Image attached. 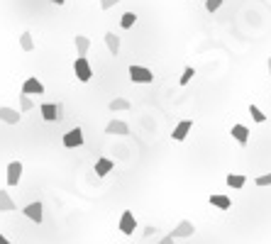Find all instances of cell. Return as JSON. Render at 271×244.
<instances>
[{"mask_svg":"<svg viewBox=\"0 0 271 244\" xmlns=\"http://www.w3.org/2000/svg\"><path fill=\"white\" fill-rule=\"evenodd\" d=\"M40 112L47 122H61L64 120V103H42Z\"/></svg>","mask_w":271,"mask_h":244,"instance_id":"6da1fadb","label":"cell"},{"mask_svg":"<svg viewBox=\"0 0 271 244\" xmlns=\"http://www.w3.org/2000/svg\"><path fill=\"white\" fill-rule=\"evenodd\" d=\"M73 73H76V78L81 83H88L93 78V68H91V64H88L86 56H76V61H73Z\"/></svg>","mask_w":271,"mask_h":244,"instance_id":"7a4b0ae2","label":"cell"},{"mask_svg":"<svg viewBox=\"0 0 271 244\" xmlns=\"http://www.w3.org/2000/svg\"><path fill=\"white\" fill-rule=\"evenodd\" d=\"M61 142H64V147H66V149H79V147H83V142H86L83 130H81V127H73V130H68Z\"/></svg>","mask_w":271,"mask_h":244,"instance_id":"3957f363","label":"cell"},{"mask_svg":"<svg viewBox=\"0 0 271 244\" xmlns=\"http://www.w3.org/2000/svg\"><path fill=\"white\" fill-rule=\"evenodd\" d=\"M127 73H130L132 83H151L154 81V73H151V68H147V66H137V64H132Z\"/></svg>","mask_w":271,"mask_h":244,"instance_id":"277c9868","label":"cell"},{"mask_svg":"<svg viewBox=\"0 0 271 244\" xmlns=\"http://www.w3.org/2000/svg\"><path fill=\"white\" fill-rule=\"evenodd\" d=\"M22 215L27 217V220H32V222H37L40 225L42 220H44V205L37 200V203H29L22 208Z\"/></svg>","mask_w":271,"mask_h":244,"instance_id":"5b68a950","label":"cell"},{"mask_svg":"<svg viewBox=\"0 0 271 244\" xmlns=\"http://www.w3.org/2000/svg\"><path fill=\"white\" fill-rule=\"evenodd\" d=\"M135 230H137V217H135V213H130V210H125L120 215V232L122 234H135Z\"/></svg>","mask_w":271,"mask_h":244,"instance_id":"8992f818","label":"cell"},{"mask_svg":"<svg viewBox=\"0 0 271 244\" xmlns=\"http://www.w3.org/2000/svg\"><path fill=\"white\" fill-rule=\"evenodd\" d=\"M105 135L127 137V135H130V125H127L125 120H115V117H112V120H110L108 125H105Z\"/></svg>","mask_w":271,"mask_h":244,"instance_id":"52a82bcc","label":"cell"},{"mask_svg":"<svg viewBox=\"0 0 271 244\" xmlns=\"http://www.w3.org/2000/svg\"><path fill=\"white\" fill-rule=\"evenodd\" d=\"M193 232H196V225L190 220H181L171 234H174V239H186V237H193Z\"/></svg>","mask_w":271,"mask_h":244,"instance_id":"ba28073f","label":"cell"},{"mask_svg":"<svg viewBox=\"0 0 271 244\" xmlns=\"http://www.w3.org/2000/svg\"><path fill=\"white\" fill-rule=\"evenodd\" d=\"M22 93L25 95H44V83H42L40 78H34V76H29V78H25V83H22Z\"/></svg>","mask_w":271,"mask_h":244,"instance_id":"9c48e42d","label":"cell"},{"mask_svg":"<svg viewBox=\"0 0 271 244\" xmlns=\"http://www.w3.org/2000/svg\"><path fill=\"white\" fill-rule=\"evenodd\" d=\"M0 120L5 122V125H17V122L22 120V112L15 108H8V105H3L0 108Z\"/></svg>","mask_w":271,"mask_h":244,"instance_id":"30bf717a","label":"cell"},{"mask_svg":"<svg viewBox=\"0 0 271 244\" xmlns=\"http://www.w3.org/2000/svg\"><path fill=\"white\" fill-rule=\"evenodd\" d=\"M22 178V161H10L8 164V186H17Z\"/></svg>","mask_w":271,"mask_h":244,"instance_id":"8fae6325","label":"cell"},{"mask_svg":"<svg viewBox=\"0 0 271 244\" xmlns=\"http://www.w3.org/2000/svg\"><path fill=\"white\" fill-rule=\"evenodd\" d=\"M190 130H193V122L190 120H181L176 125V127H174V142H183V139H186V137H188V132Z\"/></svg>","mask_w":271,"mask_h":244,"instance_id":"7c38bea8","label":"cell"},{"mask_svg":"<svg viewBox=\"0 0 271 244\" xmlns=\"http://www.w3.org/2000/svg\"><path fill=\"white\" fill-rule=\"evenodd\" d=\"M230 135H232V139H235V142H237L240 147H244V144L249 142V130H247L244 125H232Z\"/></svg>","mask_w":271,"mask_h":244,"instance_id":"4fadbf2b","label":"cell"},{"mask_svg":"<svg viewBox=\"0 0 271 244\" xmlns=\"http://www.w3.org/2000/svg\"><path fill=\"white\" fill-rule=\"evenodd\" d=\"M208 200H210V205H213V208H217V210H230V208H232V200L227 198V195H222V193H213Z\"/></svg>","mask_w":271,"mask_h":244,"instance_id":"5bb4252c","label":"cell"},{"mask_svg":"<svg viewBox=\"0 0 271 244\" xmlns=\"http://www.w3.org/2000/svg\"><path fill=\"white\" fill-rule=\"evenodd\" d=\"M112 169H115V164L110 161V159H105V156H100L98 161H95V176H108V174H112Z\"/></svg>","mask_w":271,"mask_h":244,"instance_id":"9a60e30c","label":"cell"},{"mask_svg":"<svg viewBox=\"0 0 271 244\" xmlns=\"http://www.w3.org/2000/svg\"><path fill=\"white\" fill-rule=\"evenodd\" d=\"M103 39H105V47H108L110 54L112 56L120 54V37H118L115 32H105V37H103Z\"/></svg>","mask_w":271,"mask_h":244,"instance_id":"2e32d148","label":"cell"},{"mask_svg":"<svg viewBox=\"0 0 271 244\" xmlns=\"http://www.w3.org/2000/svg\"><path fill=\"white\" fill-rule=\"evenodd\" d=\"M73 44H76V54H79V56H88L91 39H88L86 34H76V37H73Z\"/></svg>","mask_w":271,"mask_h":244,"instance_id":"e0dca14e","label":"cell"},{"mask_svg":"<svg viewBox=\"0 0 271 244\" xmlns=\"http://www.w3.org/2000/svg\"><path fill=\"white\" fill-rule=\"evenodd\" d=\"M15 208V200L10 198V193H5V190H0V213H13Z\"/></svg>","mask_w":271,"mask_h":244,"instance_id":"ac0fdd59","label":"cell"},{"mask_svg":"<svg viewBox=\"0 0 271 244\" xmlns=\"http://www.w3.org/2000/svg\"><path fill=\"white\" fill-rule=\"evenodd\" d=\"M108 108H110V112H122V110H130L132 105H130L127 98H112L108 103Z\"/></svg>","mask_w":271,"mask_h":244,"instance_id":"d6986e66","label":"cell"},{"mask_svg":"<svg viewBox=\"0 0 271 244\" xmlns=\"http://www.w3.org/2000/svg\"><path fill=\"white\" fill-rule=\"evenodd\" d=\"M225 181H227V186H230V188L240 190V188H244V183H247V176H242V174H230V176L225 178Z\"/></svg>","mask_w":271,"mask_h":244,"instance_id":"ffe728a7","label":"cell"},{"mask_svg":"<svg viewBox=\"0 0 271 244\" xmlns=\"http://www.w3.org/2000/svg\"><path fill=\"white\" fill-rule=\"evenodd\" d=\"M20 47H22V52H34V39H32L29 32H22V34H20Z\"/></svg>","mask_w":271,"mask_h":244,"instance_id":"44dd1931","label":"cell"},{"mask_svg":"<svg viewBox=\"0 0 271 244\" xmlns=\"http://www.w3.org/2000/svg\"><path fill=\"white\" fill-rule=\"evenodd\" d=\"M135 22H137V15H135V13H125V15L120 17V27H122V29H130L132 25H135Z\"/></svg>","mask_w":271,"mask_h":244,"instance_id":"7402d4cb","label":"cell"},{"mask_svg":"<svg viewBox=\"0 0 271 244\" xmlns=\"http://www.w3.org/2000/svg\"><path fill=\"white\" fill-rule=\"evenodd\" d=\"M249 115H252V120L259 122V125H261V122H266V115L261 112V108H259V105H249Z\"/></svg>","mask_w":271,"mask_h":244,"instance_id":"603a6c76","label":"cell"},{"mask_svg":"<svg viewBox=\"0 0 271 244\" xmlns=\"http://www.w3.org/2000/svg\"><path fill=\"white\" fill-rule=\"evenodd\" d=\"M193 76H196V68H193V66H186V68H183V73H181V78H178V83H181V86H188Z\"/></svg>","mask_w":271,"mask_h":244,"instance_id":"cb8c5ba5","label":"cell"},{"mask_svg":"<svg viewBox=\"0 0 271 244\" xmlns=\"http://www.w3.org/2000/svg\"><path fill=\"white\" fill-rule=\"evenodd\" d=\"M34 108V103H32V98L25 93H20V112H27V110Z\"/></svg>","mask_w":271,"mask_h":244,"instance_id":"d4e9b609","label":"cell"},{"mask_svg":"<svg viewBox=\"0 0 271 244\" xmlns=\"http://www.w3.org/2000/svg\"><path fill=\"white\" fill-rule=\"evenodd\" d=\"M220 8H222V0H205V10L208 13H215Z\"/></svg>","mask_w":271,"mask_h":244,"instance_id":"484cf974","label":"cell"},{"mask_svg":"<svg viewBox=\"0 0 271 244\" xmlns=\"http://www.w3.org/2000/svg\"><path fill=\"white\" fill-rule=\"evenodd\" d=\"M254 183H257L259 188H266V186H271V174H264V176H257V178H254Z\"/></svg>","mask_w":271,"mask_h":244,"instance_id":"4316f807","label":"cell"},{"mask_svg":"<svg viewBox=\"0 0 271 244\" xmlns=\"http://www.w3.org/2000/svg\"><path fill=\"white\" fill-rule=\"evenodd\" d=\"M100 3V10H110V8H115L118 3H122V0H98Z\"/></svg>","mask_w":271,"mask_h":244,"instance_id":"83f0119b","label":"cell"},{"mask_svg":"<svg viewBox=\"0 0 271 244\" xmlns=\"http://www.w3.org/2000/svg\"><path fill=\"white\" fill-rule=\"evenodd\" d=\"M157 244H174V234H166L164 239H159Z\"/></svg>","mask_w":271,"mask_h":244,"instance_id":"f1b7e54d","label":"cell"},{"mask_svg":"<svg viewBox=\"0 0 271 244\" xmlns=\"http://www.w3.org/2000/svg\"><path fill=\"white\" fill-rule=\"evenodd\" d=\"M0 244H13V242H10V239H8L5 234H0Z\"/></svg>","mask_w":271,"mask_h":244,"instance_id":"f546056e","label":"cell"},{"mask_svg":"<svg viewBox=\"0 0 271 244\" xmlns=\"http://www.w3.org/2000/svg\"><path fill=\"white\" fill-rule=\"evenodd\" d=\"M52 3H54V5H64L66 0H52Z\"/></svg>","mask_w":271,"mask_h":244,"instance_id":"4dcf8cb0","label":"cell"},{"mask_svg":"<svg viewBox=\"0 0 271 244\" xmlns=\"http://www.w3.org/2000/svg\"><path fill=\"white\" fill-rule=\"evenodd\" d=\"M266 66H269V73H271V59H269V61H266Z\"/></svg>","mask_w":271,"mask_h":244,"instance_id":"1f68e13d","label":"cell"}]
</instances>
